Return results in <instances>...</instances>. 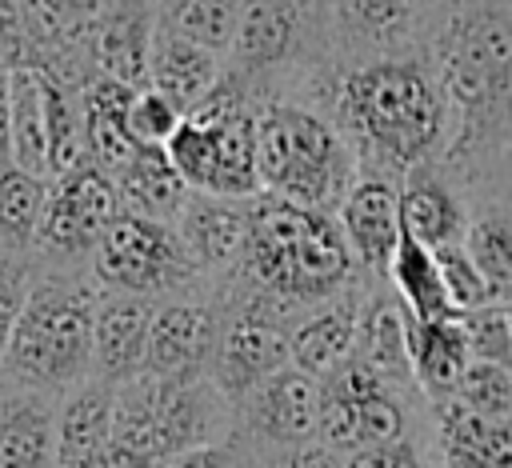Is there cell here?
<instances>
[{"instance_id":"cell-1","label":"cell","mask_w":512,"mask_h":468,"mask_svg":"<svg viewBox=\"0 0 512 468\" xmlns=\"http://www.w3.org/2000/svg\"><path fill=\"white\" fill-rule=\"evenodd\" d=\"M424 48L448 104L440 168L456 184L504 176L512 160V8L504 0H436Z\"/></svg>"},{"instance_id":"cell-2","label":"cell","mask_w":512,"mask_h":468,"mask_svg":"<svg viewBox=\"0 0 512 468\" xmlns=\"http://www.w3.org/2000/svg\"><path fill=\"white\" fill-rule=\"evenodd\" d=\"M328 120L356 152V172L400 180L440 164L448 148V104L424 44L336 64L328 76Z\"/></svg>"},{"instance_id":"cell-3","label":"cell","mask_w":512,"mask_h":468,"mask_svg":"<svg viewBox=\"0 0 512 468\" xmlns=\"http://www.w3.org/2000/svg\"><path fill=\"white\" fill-rule=\"evenodd\" d=\"M220 288L248 292L292 316L356 288V264L332 212L260 192L248 200L244 248Z\"/></svg>"},{"instance_id":"cell-4","label":"cell","mask_w":512,"mask_h":468,"mask_svg":"<svg viewBox=\"0 0 512 468\" xmlns=\"http://www.w3.org/2000/svg\"><path fill=\"white\" fill-rule=\"evenodd\" d=\"M100 288L84 276L36 268L0 356V384L64 396L92 376V312Z\"/></svg>"},{"instance_id":"cell-5","label":"cell","mask_w":512,"mask_h":468,"mask_svg":"<svg viewBox=\"0 0 512 468\" xmlns=\"http://www.w3.org/2000/svg\"><path fill=\"white\" fill-rule=\"evenodd\" d=\"M256 176L260 192L336 212L340 196L356 180V152L340 128L304 100L264 96L256 104Z\"/></svg>"},{"instance_id":"cell-6","label":"cell","mask_w":512,"mask_h":468,"mask_svg":"<svg viewBox=\"0 0 512 468\" xmlns=\"http://www.w3.org/2000/svg\"><path fill=\"white\" fill-rule=\"evenodd\" d=\"M256 104L260 96L220 72L216 88L180 116L176 132L164 144L168 164L184 180L188 192L252 200L260 196L256 176Z\"/></svg>"},{"instance_id":"cell-7","label":"cell","mask_w":512,"mask_h":468,"mask_svg":"<svg viewBox=\"0 0 512 468\" xmlns=\"http://www.w3.org/2000/svg\"><path fill=\"white\" fill-rule=\"evenodd\" d=\"M232 432V404L212 388L208 376L156 380L136 376L116 384L112 400V448L164 464L168 456L220 440Z\"/></svg>"},{"instance_id":"cell-8","label":"cell","mask_w":512,"mask_h":468,"mask_svg":"<svg viewBox=\"0 0 512 468\" xmlns=\"http://www.w3.org/2000/svg\"><path fill=\"white\" fill-rule=\"evenodd\" d=\"M88 276L100 292H128L144 300H168L200 292V272L184 252L168 220L120 212L88 256Z\"/></svg>"},{"instance_id":"cell-9","label":"cell","mask_w":512,"mask_h":468,"mask_svg":"<svg viewBox=\"0 0 512 468\" xmlns=\"http://www.w3.org/2000/svg\"><path fill=\"white\" fill-rule=\"evenodd\" d=\"M316 40L328 44V8L320 0H240L224 72L264 100L276 80L320 56L312 52Z\"/></svg>"},{"instance_id":"cell-10","label":"cell","mask_w":512,"mask_h":468,"mask_svg":"<svg viewBox=\"0 0 512 468\" xmlns=\"http://www.w3.org/2000/svg\"><path fill=\"white\" fill-rule=\"evenodd\" d=\"M116 216H120V196L104 168H96L92 160H80L56 172L44 192L32 264L44 272L80 276V268H88L96 240Z\"/></svg>"},{"instance_id":"cell-11","label":"cell","mask_w":512,"mask_h":468,"mask_svg":"<svg viewBox=\"0 0 512 468\" xmlns=\"http://www.w3.org/2000/svg\"><path fill=\"white\" fill-rule=\"evenodd\" d=\"M216 344L208 356V380L212 388L236 404L248 388H256L264 376L288 364V316H280L272 304L236 292V288H216Z\"/></svg>"},{"instance_id":"cell-12","label":"cell","mask_w":512,"mask_h":468,"mask_svg":"<svg viewBox=\"0 0 512 468\" xmlns=\"http://www.w3.org/2000/svg\"><path fill=\"white\" fill-rule=\"evenodd\" d=\"M408 432V412L400 388L376 376L356 356L320 380L316 444L336 456H352L376 444H392Z\"/></svg>"},{"instance_id":"cell-13","label":"cell","mask_w":512,"mask_h":468,"mask_svg":"<svg viewBox=\"0 0 512 468\" xmlns=\"http://www.w3.org/2000/svg\"><path fill=\"white\" fill-rule=\"evenodd\" d=\"M316 408H320V380L284 364L232 404V428L260 456H272L316 440Z\"/></svg>"},{"instance_id":"cell-14","label":"cell","mask_w":512,"mask_h":468,"mask_svg":"<svg viewBox=\"0 0 512 468\" xmlns=\"http://www.w3.org/2000/svg\"><path fill=\"white\" fill-rule=\"evenodd\" d=\"M220 308L216 296L184 292L156 300L144 340V372L156 380H192L208 372V356L216 344Z\"/></svg>"},{"instance_id":"cell-15","label":"cell","mask_w":512,"mask_h":468,"mask_svg":"<svg viewBox=\"0 0 512 468\" xmlns=\"http://www.w3.org/2000/svg\"><path fill=\"white\" fill-rule=\"evenodd\" d=\"M436 0H332L328 4V48L348 60L400 52L424 44V24Z\"/></svg>"},{"instance_id":"cell-16","label":"cell","mask_w":512,"mask_h":468,"mask_svg":"<svg viewBox=\"0 0 512 468\" xmlns=\"http://www.w3.org/2000/svg\"><path fill=\"white\" fill-rule=\"evenodd\" d=\"M336 224L348 244V256L356 272L384 276V264L400 236V212H396V180L380 172H356L348 192L336 204Z\"/></svg>"},{"instance_id":"cell-17","label":"cell","mask_w":512,"mask_h":468,"mask_svg":"<svg viewBox=\"0 0 512 468\" xmlns=\"http://www.w3.org/2000/svg\"><path fill=\"white\" fill-rule=\"evenodd\" d=\"M172 228L192 256L196 272L208 276H228L248 232V200H228V196H208V192H188L180 212L172 216Z\"/></svg>"},{"instance_id":"cell-18","label":"cell","mask_w":512,"mask_h":468,"mask_svg":"<svg viewBox=\"0 0 512 468\" xmlns=\"http://www.w3.org/2000/svg\"><path fill=\"white\" fill-rule=\"evenodd\" d=\"M156 300L128 292H100L92 312V380L128 384L144 372V340Z\"/></svg>"},{"instance_id":"cell-19","label":"cell","mask_w":512,"mask_h":468,"mask_svg":"<svg viewBox=\"0 0 512 468\" xmlns=\"http://www.w3.org/2000/svg\"><path fill=\"white\" fill-rule=\"evenodd\" d=\"M396 212H400V228L416 244L440 248V244H452L464 236L472 208H468L460 184L440 164H424L396 180Z\"/></svg>"},{"instance_id":"cell-20","label":"cell","mask_w":512,"mask_h":468,"mask_svg":"<svg viewBox=\"0 0 512 468\" xmlns=\"http://www.w3.org/2000/svg\"><path fill=\"white\" fill-rule=\"evenodd\" d=\"M152 32V0H108V8L88 32V68L128 88H144Z\"/></svg>"},{"instance_id":"cell-21","label":"cell","mask_w":512,"mask_h":468,"mask_svg":"<svg viewBox=\"0 0 512 468\" xmlns=\"http://www.w3.org/2000/svg\"><path fill=\"white\" fill-rule=\"evenodd\" d=\"M356 312H360L356 288L300 312L296 324L288 328V364L312 380H324L328 372L344 368L356 356Z\"/></svg>"},{"instance_id":"cell-22","label":"cell","mask_w":512,"mask_h":468,"mask_svg":"<svg viewBox=\"0 0 512 468\" xmlns=\"http://www.w3.org/2000/svg\"><path fill=\"white\" fill-rule=\"evenodd\" d=\"M60 396L0 384V468H56Z\"/></svg>"},{"instance_id":"cell-23","label":"cell","mask_w":512,"mask_h":468,"mask_svg":"<svg viewBox=\"0 0 512 468\" xmlns=\"http://www.w3.org/2000/svg\"><path fill=\"white\" fill-rule=\"evenodd\" d=\"M116 388L104 380H80L56 404V468H96L112 440Z\"/></svg>"},{"instance_id":"cell-24","label":"cell","mask_w":512,"mask_h":468,"mask_svg":"<svg viewBox=\"0 0 512 468\" xmlns=\"http://www.w3.org/2000/svg\"><path fill=\"white\" fill-rule=\"evenodd\" d=\"M432 436L444 468H512V416H476L440 400L432 404Z\"/></svg>"},{"instance_id":"cell-25","label":"cell","mask_w":512,"mask_h":468,"mask_svg":"<svg viewBox=\"0 0 512 468\" xmlns=\"http://www.w3.org/2000/svg\"><path fill=\"white\" fill-rule=\"evenodd\" d=\"M224 72V56L208 52V48H196L188 40H176V36H164V32H152V48H148V72H144V84L152 92H160L180 116L188 108H196L220 80Z\"/></svg>"},{"instance_id":"cell-26","label":"cell","mask_w":512,"mask_h":468,"mask_svg":"<svg viewBox=\"0 0 512 468\" xmlns=\"http://www.w3.org/2000/svg\"><path fill=\"white\" fill-rule=\"evenodd\" d=\"M404 344H408V372H412V388L428 400L440 404L452 396V384L460 380L468 356L460 320H412L404 324Z\"/></svg>"},{"instance_id":"cell-27","label":"cell","mask_w":512,"mask_h":468,"mask_svg":"<svg viewBox=\"0 0 512 468\" xmlns=\"http://www.w3.org/2000/svg\"><path fill=\"white\" fill-rule=\"evenodd\" d=\"M404 308L392 292H360L356 312V360L368 364L376 376H384L396 388H412L408 372V344H404Z\"/></svg>"},{"instance_id":"cell-28","label":"cell","mask_w":512,"mask_h":468,"mask_svg":"<svg viewBox=\"0 0 512 468\" xmlns=\"http://www.w3.org/2000/svg\"><path fill=\"white\" fill-rule=\"evenodd\" d=\"M112 184L120 196V212H136V216H152V220H168V224L188 196V188L176 176V168L168 164L164 148H136L112 172Z\"/></svg>"},{"instance_id":"cell-29","label":"cell","mask_w":512,"mask_h":468,"mask_svg":"<svg viewBox=\"0 0 512 468\" xmlns=\"http://www.w3.org/2000/svg\"><path fill=\"white\" fill-rule=\"evenodd\" d=\"M384 276L392 280V296L400 300L404 316H412V320H448V316H456L452 304H448V292L440 284L432 248L416 244L404 228H400L396 248L384 264Z\"/></svg>"},{"instance_id":"cell-30","label":"cell","mask_w":512,"mask_h":468,"mask_svg":"<svg viewBox=\"0 0 512 468\" xmlns=\"http://www.w3.org/2000/svg\"><path fill=\"white\" fill-rule=\"evenodd\" d=\"M8 100H12V164L52 176L48 164V120H44V92L36 64L20 60L8 68Z\"/></svg>"},{"instance_id":"cell-31","label":"cell","mask_w":512,"mask_h":468,"mask_svg":"<svg viewBox=\"0 0 512 468\" xmlns=\"http://www.w3.org/2000/svg\"><path fill=\"white\" fill-rule=\"evenodd\" d=\"M460 244L472 256L476 272L484 276L492 300L508 304L512 300V208L508 204L472 208Z\"/></svg>"},{"instance_id":"cell-32","label":"cell","mask_w":512,"mask_h":468,"mask_svg":"<svg viewBox=\"0 0 512 468\" xmlns=\"http://www.w3.org/2000/svg\"><path fill=\"white\" fill-rule=\"evenodd\" d=\"M240 0H152V24L164 36L188 40L216 56L228 52Z\"/></svg>"},{"instance_id":"cell-33","label":"cell","mask_w":512,"mask_h":468,"mask_svg":"<svg viewBox=\"0 0 512 468\" xmlns=\"http://www.w3.org/2000/svg\"><path fill=\"white\" fill-rule=\"evenodd\" d=\"M44 192V176L20 164H0V256H32Z\"/></svg>"},{"instance_id":"cell-34","label":"cell","mask_w":512,"mask_h":468,"mask_svg":"<svg viewBox=\"0 0 512 468\" xmlns=\"http://www.w3.org/2000/svg\"><path fill=\"white\" fill-rule=\"evenodd\" d=\"M448 400L468 408V412H476V416L508 420L512 416V368L488 364V360H468L460 380L452 384Z\"/></svg>"},{"instance_id":"cell-35","label":"cell","mask_w":512,"mask_h":468,"mask_svg":"<svg viewBox=\"0 0 512 468\" xmlns=\"http://www.w3.org/2000/svg\"><path fill=\"white\" fill-rule=\"evenodd\" d=\"M432 260H436L440 284H444L448 304H452L456 316H460V312H472V308H484V304H496L492 292H488V284H484V276L476 272V264H472V256L464 252L460 240L432 248Z\"/></svg>"},{"instance_id":"cell-36","label":"cell","mask_w":512,"mask_h":468,"mask_svg":"<svg viewBox=\"0 0 512 468\" xmlns=\"http://www.w3.org/2000/svg\"><path fill=\"white\" fill-rule=\"evenodd\" d=\"M456 320H460V332H464V344H468L472 360L512 368V332H508L504 304H484V308L460 312Z\"/></svg>"},{"instance_id":"cell-37","label":"cell","mask_w":512,"mask_h":468,"mask_svg":"<svg viewBox=\"0 0 512 468\" xmlns=\"http://www.w3.org/2000/svg\"><path fill=\"white\" fill-rule=\"evenodd\" d=\"M176 124H180V112H176L160 92H152L148 84L128 96L124 128H128V140H132L136 148H164L168 136L176 132Z\"/></svg>"},{"instance_id":"cell-38","label":"cell","mask_w":512,"mask_h":468,"mask_svg":"<svg viewBox=\"0 0 512 468\" xmlns=\"http://www.w3.org/2000/svg\"><path fill=\"white\" fill-rule=\"evenodd\" d=\"M160 468H264V456L232 428L220 440H208V444H196V448L168 456Z\"/></svg>"},{"instance_id":"cell-39","label":"cell","mask_w":512,"mask_h":468,"mask_svg":"<svg viewBox=\"0 0 512 468\" xmlns=\"http://www.w3.org/2000/svg\"><path fill=\"white\" fill-rule=\"evenodd\" d=\"M32 276H36L32 256H0V356L8 348V336L24 308V296L32 288Z\"/></svg>"},{"instance_id":"cell-40","label":"cell","mask_w":512,"mask_h":468,"mask_svg":"<svg viewBox=\"0 0 512 468\" xmlns=\"http://www.w3.org/2000/svg\"><path fill=\"white\" fill-rule=\"evenodd\" d=\"M344 468H428V460L408 436H400L392 444H376V448L344 456Z\"/></svg>"},{"instance_id":"cell-41","label":"cell","mask_w":512,"mask_h":468,"mask_svg":"<svg viewBox=\"0 0 512 468\" xmlns=\"http://www.w3.org/2000/svg\"><path fill=\"white\" fill-rule=\"evenodd\" d=\"M264 468H344V456H336L324 444L308 440V444H296V448L264 456Z\"/></svg>"},{"instance_id":"cell-42","label":"cell","mask_w":512,"mask_h":468,"mask_svg":"<svg viewBox=\"0 0 512 468\" xmlns=\"http://www.w3.org/2000/svg\"><path fill=\"white\" fill-rule=\"evenodd\" d=\"M0 164H12V100H8V68H0Z\"/></svg>"},{"instance_id":"cell-43","label":"cell","mask_w":512,"mask_h":468,"mask_svg":"<svg viewBox=\"0 0 512 468\" xmlns=\"http://www.w3.org/2000/svg\"><path fill=\"white\" fill-rule=\"evenodd\" d=\"M504 316H508V332H512V300L504 304Z\"/></svg>"},{"instance_id":"cell-44","label":"cell","mask_w":512,"mask_h":468,"mask_svg":"<svg viewBox=\"0 0 512 468\" xmlns=\"http://www.w3.org/2000/svg\"><path fill=\"white\" fill-rule=\"evenodd\" d=\"M320 4H324V8H328V4H332V0H320Z\"/></svg>"},{"instance_id":"cell-45","label":"cell","mask_w":512,"mask_h":468,"mask_svg":"<svg viewBox=\"0 0 512 468\" xmlns=\"http://www.w3.org/2000/svg\"><path fill=\"white\" fill-rule=\"evenodd\" d=\"M504 4H508V8H512V0H504Z\"/></svg>"}]
</instances>
